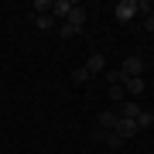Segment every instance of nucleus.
Wrapping results in <instances>:
<instances>
[{
  "label": "nucleus",
  "instance_id": "16",
  "mask_svg": "<svg viewBox=\"0 0 154 154\" xmlns=\"http://www.w3.org/2000/svg\"><path fill=\"white\" fill-rule=\"evenodd\" d=\"M137 14H144V17H147V14H154V7L147 4V0H137Z\"/></svg>",
  "mask_w": 154,
  "mask_h": 154
},
{
  "label": "nucleus",
  "instance_id": "6",
  "mask_svg": "<svg viewBox=\"0 0 154 154\" xmlns=\"http://www.w3.org/2000/svg\"><path fill=\"white\" fill-rule=\"evenodd\" d=\"M65 24H72V28H75V31H82V24H86V11H82V7H72V11H69V17H65Z\"/></svg>",
  "mask_w": 154,
  "mask_h": 154
},
{
  "label": "nucleus",
  "instance_id": "14",
  "mask_svg": "<svg viewBox=\"0 0 154 154\" xmlns=\"http://www.w3.org/2000/svg\"><path fill=\"white\" fill-rule=\"evenodd\" d=\"M31 7H34V11H38V14H48V11H51V0H34Z\"/></svg>",
  "mask_w": 154,
  "mask_h": 154
},
{
  "label": "nucleus",
  "instance_id": "2",
  "mask_svg": "<svg viewBox=\"0 0 154 154\" xmlns=\"http://www.w3.org/2000/svg\"><path fill=\"white\" fill-rule=\"evenodd\" d=\"M120 72H123V79H140V72H144V62H140L137 55H130V58H123Z\"/></svg>",
  "mask_w": 154,
  "mask_h": 154
},
{
  "label": "nucleus",
  "instance_id": "7",
  "mask_svg": "<svg viewBox=\"0 0 154 154\" xmlns=\"http://www.w3.org/2000/svg\"><path fill=\"white\" fill-rule=\"evenodd\" d=\"M72 0H51V17H69V11H72Z\"/></svg>",
  "mask_w": 154,
  "mask_h": 154
},
{
  "label": "nucleus",
  "instance_id": "10",
  "mask_svg": "<svg viewBox=\"0 0 154 154\" xmlns=\"http://www.w3.org/2000/svg\"><path fill=\"white\" fill-rule=\"evenodd\" d=\"M31 21H34V28H41V31H48L51 24H55V17H51V14H34Z\"/></svg>",
  "mask_w": 154,
  "mask_h": 154
},
{
  "label": "nucleus",
  "instance_id": "9",
  "mask_svg": "<svg viewBox=\"0 0 154 154\" xmlns=\"http://www.w3.org/2000/svg\"><path fill=\"white\" fill-rule=\"evenodd\" d=\"M134 123H137V130H147V127H154V113H151V110H140Z\"/></svg>",
  "mask_w": 154,
  "mask_h": 154
},
{
  "label": "nucleus",
  "instance_id": "1",
  "mask_svg": "<svg viewBox=\"0 0 154 154\" xmlns=\"http://www.w3.org/2000/svg\"><path fill=\"white\" fill-rule=\"evenodd\" d=\"M113 14H116V21H120V24L134 21V17H137V0H120V4L113 7Z\"/></svg>",
  "mask_w": 154,
  "mask_h": 154
},
{
  "label": "nucleus",
  "instance_id": "11",
  "mask_svg": "<svg viewBox=\"0 0 154 154\" xmlns=\"http://www.w3.org/2000/svg\"><path fill=\"white\" fill-rule=\"evenodd\" d=\"M123 89L134 93V96H140V93H144V79H123Z\"/></svg>",
  "mask_w": 154,
  "mask_h": 154
},
{
  "label": "nucleus",
  "instance_id": "17",
  "mask_svg": "<svg viewBox=\"0 0 154 154\" xmlns=\"http://www.w3.org/2000/svg\"><path fill=\"white\" fill-rule=\"evenodd\" d=\"M144 31H154V14H147V17H144Z\"/></svg>",
  "mask_w": 154,
  "mask_h": 154
},
{
  "label": "nucleus",
  "instance_id": "4",
  "mask_svg": "<svg viewBox=\"0 0 154 154\" xmlns=\"http://www.w3.org/2000/svg\"><path fill=\"white\" fill-rule=\"evenodd\" d=\"M113 134L120 140H127V137H134V134H137V123L134 120H120V116H116V127H113Z\"/></svg>",
  "mask_w": 154,
  "mask_h": 154
},
{
  "label": "nucleus",
  "instance_id": "8",
  "mask_svg": "<svg viewBox=\"0 0 154 154\" xmlns=\"http://www.w3.org/2000/svg\"><path fill=\"white\" fill-rule=\"evenodd\" d=\"M96 120H99V130H106V134H110L113 127H116V113H113V110H106V113H99Z\"/></svg>",
  "mask_w": 154,
  "mask_h": 154
},
{
  "label": "nucleus",
  "instance_id": "13",
  "mask_svg": "<svg viewBox=\"0 0 154 154\" xmlns=\"http://www.w3.org/2000/svg\"><path fill=\"white\" fill-rule=\"evenodd\" d=\"M110 99H113V103H123V99H127V89H123L120 82H116V86H110Z\"/></svg>",
  "mask_w": 154,
  "mask_h": 154
},
{
  "label": "nucleus",
  "instance_id": "12",
  "mask_svg": "<svg viewBox=\"0 0 154 154\" xmlns=\"http://www.w3.org/2000/svg\"><path fill=\"white\" fill-rule=\"evenodd\" d=\"M89 79H93V75H89V69L82 65V69H75V72H72V82H75V86H86L89 82Z\"/></svg>",
  "mask_w": 154,
  "mask_h": 154
},
{
  "label": "nucleus",
  "instance_id": "3",
  "mask_svg": "<svg viewBox=\"0 0 154 154\" xmlns=\"http://www.w3.org/2000/svg\"><path fill=\"white\" fill-rule=\"evenodd\" d=\"M86 69H89V75H99V72H106V55H103V51H93V55L86 58Z\"/></svg>",
  "mask_w": 154,
  "mask_h": 154
},
{
  "label": "nucleus",
  "instance_id": "15",
  "mask_svg": "<svg viewBox=\"0 0 154 154\" xmlns=\"http://www.w3.org/2000/svg\"><path fill=\"white\" fill-rule=\"evenodd\" d=\"M75 28H72V24H62V28H58V38H75Z\"/></svg>",
  "mask_w": 154,
  "mask_h": 154
},
{
  "label": "nucleus",
  "instance_id": "5",
  "mask_svg": "<svg viewBox=\"0 0 154 154\" xmlns=\"http://www.w3.org/2000/svg\"><path fill=\"white\" fill-rule=\"evenodd\" d=\"M137 113H140V106L134 103V99H123L120 110H116V116H120V120H137Z\"/></svg>",
  "mask_w": 154,
  "mask_h": 154
}]
</instances>
